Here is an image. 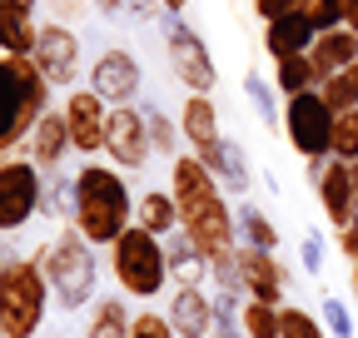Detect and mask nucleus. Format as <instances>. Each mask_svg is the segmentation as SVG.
Here are the masks:
<instances>
[{
	"label": "nucleus",
	"mask_w": 358,
	"mask_h": 338,
	"mask_svg": "<svg viewBox=\"0 0 358 338\" xmlns=\"http://www.w3.org/2000/svg\"><path fill=\"white\" fill-rule=\"evenodd\" d=\"M150 119L134 105H110V130H105V154L115 169H145L150 164Z\"/></svg>",
	"instance_id": "9d476101"
},
{
	"label": "nucleus",
	"mask_w": 358,
	"mask_h": 338,
	"mask_svg": "<svg viewBox=\"0 0 358 338\" xmlns=\"http://www.w3.org/2000/svg\"><path fill=\"white\" fill-rule=\"evenodd\" d=\"M134 224L150 229V234H159V239H169L179 229V199L174 194H159V189L140 194V204H134Z\"/></svg>",
	"instance_id": "b1692460"
},
{
	"label": "nucleus",
	"mask_w": 358,
	"mask_h": 338,
	"mask_svg": "<svg viewBox=\"0 0 358 338\" xmlns=\"http://www.w3.org/2000/svg\"><path fill=\"white\" fill-rule=\"evenodd\" d=\"M274 84L279 95H303V90H319V70H313V55H284L274 60Z\"/></svg>",
	"instance_id": "a878e982"
},
{
	"label": "nucleus",
	"mask_w": 358,
	"mask_h": 338,
	"mask_svg": "<svg viewBox=\"0 0 358 338\" xmlns=\"http://www.w3.org/2000/svg\"><path fill=\"white\" fill-rule=\"evenodd\" d=\"M159 30H164V55H169L174 80L185 84V90H194V95H209L214 80H219V65H214V55L204 45V35L194 25H185L174 10L159 15Z\"/></svg>",
	"instance_id": "423d86ee"
},
{
	"label": "nucleus",
	"mask_w": 358,
	"mask_h": 338,
	"mask_svg": "<svg viewBox=\"0 0 358 338\" xmlns=\"http://www.w3.org/2000/svg\"><path fill=\"white\" fill-rule=\"evenodd\" d=\"M0 269H6V259H0Z\"/></svg>",
	"instance_id": "864d4df0"
},
{
	"label": "nucleus",
	"mask_w": 358,
	"mask_h": 338,
	"mask_svg": "<svg viewBox=\"0 0 358 338\" xmlns=\"http://www.w3.org/2000/svg\"><path fill=\"white\" fill-rule=\"evenodd\" d=\"M348 175H353V194H358V159H348Z\"/></svg>",
	"instance_id": "de8ad7c7"
},
{
	"label": "nucleus",
	"mask_w": 358,
	"mask_h": 338,
	"mask_svg": "<svg viewBox=\"0 0 358 338\" xmlns=\"http://www.w3.org/2000/svg\"><path fill=\"white\" fill-rule=\"evenodd\" d=\"M164 10H174V15H185V10H189V0H164Z\"/></svg>",
	"instance_id": "49530a36"
},
{
	"label": "nucleus",
	"mask_w": 358,
	"mask_h": 338,
	"mask_svg": "<svg viewBox=\"0 0 358 338\" xmlns=\"http://www.w3.org/2000/svg\"><path fill=\"white\" fill-rule=\"evenodd\" d=\"M140 84H145V70L124 45H105L100 60H90V90L110 105H129L140 95Z\"/></svg>",
	"instance_id": "f8f14e48"
},
{
	"label": "nucleus",
	"mask_w": 358,
	"mask_h": 338,
	"mask_svg": "<svg viewBox=\"0 0 358 338\" xmlns=\"http://www.w3.org/2000/svg\"><path fill=\"white\" fill-rule=\"evenodd\" d=\"M65 124L75 154H105V130H110V100H100L95 90H75L65 95Z\"/></svg>",
	"instance_id": "ddd939ff"
},
{
	"label": "nucleus",
	"mask_w": 358,
	"mask_h": 338,
	"mask_svg": "<svg viewBox=\"0 0 358 338\" xmlns=\"http://www.w3.org/2000/svg\"><path fill=\"white\" fill-rule=\"evenodd\" d=\"M239 244L279 249V229H274V219H268L259 204H239Z\"/></svg>",
	"instance_id": "cd10ccee"
},
{
	"label": "nucleus",
	"mask_w": 358,
	"mask_h": 338,
	"mask_svg": "<svg viewBox=\"0 0 358 338\" xmlns=\"http://www.w3.org/2000/svg\"><path fill=\"white\" fill-rule=\"evenodd\" d=\"M299 6H303V0H254V15L259 20H274V15H289Z\"/></svg>",
	"instance_id": "ea45409f"
},
{
	"label": "nucleus",
	"mask_w": 358,
	"mask_h": 338,
	"mask_svg": "<svg viewBox=\"0 0 358 338\" xmlns=\"http://www.w3.org/2000/svg\"><path fill=\"white\" fill-rule=\"evenodd\" d=\"M40 269L45 279H50V293L60 309H85L90 299H95V279H100V264H95V244H90L75 224H65L50 244H45L40 254Z\"/></svg>",
	"instance_id": "7ed1b4c3"
},
{
	"label": "nucleus",
	"mask_w": 358,
	"mask_h": 338,
	"mask_svg": "<svg viewBox=\"0 0 358 338\" xmlns=\"http://www.w3.org/2000/svg\"><path fill=\"white\" fill-rule=\"evenodd\" d=\"M313 40H319V30H313V20L303 10H289V15H274L264 20V50L284 60V55H308Z\"/></svg>",
	"instance_id": "a211bd4d"
},
{
	"label": "nucleus",
	"mask_w": 358,
	"mask_h": 338,
	"mask_svg": "<svg viewBox=\"0 0 358 338\" xmlns=\"http://www.w3.org/2000/svg\"><path fill=\"white\" fill-rule=\"evenodd\" d=\"M50 10H55V20H75L85 10V0H50Z\"/></svg>",
	"instance_id": "37998d69"
},
{
	"label": "nucleus",
	"mask_w": 358,
	"mask_h": 338,
	"mask_svg": "<svg viewBox=\"0 0 358 338\" xmlns=\"http://www.w3.org/2000/svg\"><path fill=\"white\" fill-rule=\"evenodd\" d=\"M164 254H169V279H179V284H204L209 254H204L185 229H174V234L164 239Z\"/></svg>",
	"instance_id": "5701e85b"
},
{
	"label": "nucleus",
	"mask_w": 358,
	"mask_h": 338,
	"mask_svg": "<svg viewBox=\"0 0 358 338\" xmlns=\"http://www.w3.org/2000/svg\"><path fill=\"white\" fill-rule=\"evenodd\" d=\"M75 199H80V179L75 175H65V169H45V214L50 219H75Z\"/></svg>",
	"instance_id": "393cba45"
},
{
	"label": "nucleus",
	"mask_w": 358,
	"mask_h": 338,
	"mask_svg": "<svg viewBox=\"0 0 358 338\" xmlns=\"http://www.w3.org/2000/svg\"><path fill=\"white\" fill-rule=\"evenodd\" d=\"M110 264H115V279L124 293L134 299H155V293L169 284V254H164V239L129 224L115 244H110Z\"/></svg>",
	"instance_id": "39448f33"
},
{
	"label": "nucleus",
	"mask_w": 358,
	"mask_h": 338,
	"mask_svg": "<svg viewBox=\"0 0 358 338\" xmlns=\"http://www.w3.org/2000/svg\"><path fill=\"white\" fill-rule=\"evenodd\" d=\"M179 130H185V140L194 145V154H199V159H209V154L219 149V140H224V135H219V115H214V100L189 90L185 110H179Z\"/></svg>",
	"instance_id": "6ab92c4d"
},
{
	"label": "nucleus",
	"mask_w": 358,
	"mask_h": 338,
	"mask_svg": "<svg viewBox=\"0 0 358 338\" xmlns=\"http://www.w3.org/2000/svg\"><path fill=\"white\" fill-rule=\"evenodd\" d=\"M353 75H358V60H353Z\"/></svg>",
	"instance_id": "603ef678"
},
{
	"label": "nucleus",
	"mask_w": 358,
	"mask_h": 338,
	"mask_svg": "<svg viewBox=\"0 0 358 338\" xmlns=\"http://www.w3.org/2000/svg\"><path fill=\"white\" fill-rule=\"evenodd\" d=\"M353 293H358V259H353Z\"/></svg>",
	"instance_id": "8fccbe9b"
},
{
	"label": "nucleus",
	"mask_w": 358,
	"mask_h": 338,
	"mask_svg": "<svg viewBox=\"0 0 358 338\" xmlns=\"http://www.w3.org/2000/svg\"><path fill=\"white\" fill-rule=\"evenodd\" d=\"M313 70H319V84L329 80V75H338V70H353V60H358V35L348 30V25H338V30H324L319 40H313Z\"/></svg>",
	"instance_id": "aec40b11"
},
{
	"label": "nucleus",
	"mask_w": 358,
	"mask_h": 338,
	"mask_svg": "<svg viewBox=\"0 0 358 338\" xmlns=\"http://www.w3.org/2000/svg\"><path fill=\"white\" fill-rule=\"evenodd\" d=\"M204 164H209V175H214L224 189L249 194V184H254V164H249V154H244L239 140H219V149H214Z\"/></svg>",
	"instance_id": "412c9836"
},
{
	"label": "nucleus",
	"mask_w": 358,
	"mask_h": 338,
	"mask_svg": "<svg viewBox=\"0 0 358 338\" xmlns=\"http://www.w3.org/2000/svg\"><path fill=\"white\" fill-rule=\"evenodd\" d=\"M35 35H40L35 10L0 0V55H30L35 50Z\"/></svg>",
	"instance_id": "4be33fe9"
},
{
	"label": "nucleus",
	"mask_w": 358,
	"mask_h": 338,
	"mask_svg": "<svg viewBox=\"0 0 358 338\" xmlns=\"http://www.w3.org/2000/svg\"><path fill=\"white\" fill-rule=\"evenodd\" d=\"M319 314H324V323H329V333H334V338H353V318H348L343 299H324V304H319Z\"/></svg>",
	"instance_id": "4c0bfd02"
},
{
	"label": "nucleus",
	"mask_w": 358,
	"mask_h": 338,
	"mask_svg": "<svg viewBox=\"0 0 358 338\" xmlns=\"http://www.w3.org/2000/svg\"><path fill=\"white\" fill-rule=\"evenodd\" d=\"M319 204L334 229L358 219V194H353V175H348V159H324V175H319Z\"/></svg>",
	"instance_id": "2eb2a0df"
},
{
	"label": "nucleus",
	"mask_w": 358,
	"mask_h": 338,
	"mask_svg": "<svg viewBox=\"0 0 358 338\" xmlns=\"http://www.w3.org/2000/svg\"><path fill=\"white\" fill-rule=\"evenodd\" d=\"M343 25L358 35V0H343Z\"/></svg>",
	"instance_id": "c03bdc74"
},
{
	"label": "nucleus",
	"mask_w": 358,
	"mask_h": 338,
	"mask_svg": "<svg viewBox=\"0 0 358 338\" xmlns=\"http://www.w3.org/2000/svg\"><path fill=\"white\" fill-rule=\"evenodd\" d=\"M338 249H343V254H348V259H358V219H353V224H343V229H338Z\"/></svg>",
	"instance_id": "a19ab883"
},
{
	"label": "nucleus",
	"mask_w": 358,
	"mask_h": 338,
	"mask_svg": "<svg viewBox=\"0 0 358 338\" xmlns=\"http://www.w3.org/2000/svg\"><path fill=\"white\" fill-rule=\"evenodd\" d=\"M274 90H279V84H268L259 70L254 75H244V95L254 100V115L268 124V130H274V124H284V110H279V100H274Z\"/></svg>",
	"instance_id": "c85d7f7f"
},
{
	"label": "nucleus",
	"mask_w": 358,
	"mask_h": 338,
	"mask_svg": "<svg viewBox=\"0 0 358 338\" xmlns=\"http://www.w3.org/2000/svg\"><path fill=\"white\" fill-rule=\"evenodd\" d=\"M308 20H313V30H338L343 25V0H303V6H299Z\"/></svg>",
	"instance_id": "c9c22d12"
},
{
	"label": "nucleus",
	"mask_w": 358,
	"mask_h": 338,
	"mask_svg": "<svg viewBox=\"0 0 358 338\" xmlns=\"http://www.w3.org/2000/svg\"><path fill=\"white\" fill-rule=\"evenodd\" d=\"M169 323H174V338H209L214 333V293H204V284H179L169 299Z\"/></svg>",
	"instance_id": "4468645a"
},
{
	"label": "nucleus",
	"mask_w": 358,
	"mask_h": 338,
	"mask_svg": "<svg viewBox=\"0 0 358 338\" xmlns=\"http://www.w3.org/2000/svg\"><path fill=\"white\" fill-rule=\"evenodd\" d=\"M334 159H358V105L334 119Z\"/></svg>",
	"instance_id": "72a5a7b5"
},
{
	"label": "nucleus",
	"mask_w": 358,
	"mask_h": 338,
	"mask_svg": "<svg viewBox=\"0 0 358 338\" xmlns=\"http://www.w3.org/2000/svg\"><path fill=\"white\" fill-rule=\"evenodd\" d=\"M244 293H214V333L209 338H239L244 333V309H239Z\"/></svg>",
	"instance_id": "7c9ffc66"
},
{
	"label": "nucleus",
	"mask_w": 358,
	"mask_h": 338,
	"mask_svg": "<svg viewBox=\"0 0 358 338\" xmlns=\"http://www.w3.org/2000/svg\"><path fill=\"white\" fill-rule=\"evenodd\" d=\"M75 179H80V199H75V229L90 239V244H115L129 224H134V199L129 184L120 179V169L115 164H80L75 169Z\"/></svg>",
	"instance_id": "f03ea898"
},
{
	"label": "nucleus",
	"mask_w": 358,
	"mask_h": 338,
	"mask_svg": "<svg viewBox=\"0 0 358 338\" xmlns=\"http://www.w3.org/2000/svg\"><path fill=\"white\" fill-rule=\"evenodd\" d=\"M134 328V314H124L120 299H100L95 314H90V333L85 338H129Z\"/></svg>",
	"instance_id": "bb28decb"
},
{
	"label": "nucleus",
	"mask_w": 358,
	"mask_h": 338,
	"mask_svg": "<svg viewBox=\"0 0 358 338\" xmlns=\"http://www.w3.org/2000/svg\"><path fill=\"white\" fill-rule=\"evenodd\" d=\"M244 333H249V338L279 333V304H259V299H249V304H244Z\"/></svg>",
	"instance_id": "473e14b6"
},
{
	"label": "nucleus",
	"mask_w": 358,
	"mask_h": 338,
	"mask_svg": "<svg viewBox=\"0 0 358 338\" xmlns=\"http://www.w3.org/2000/svg\"><path fill=\"white\" fill-rule=\"evenodd\" d=\"M35 65L45 70V80L55 90H75V75H80V35L60 20H45L40 35H35Z\"/></svg>",
	"instance_id": "9b49d317"
},
{
	"label": "nucleus",
	"mask_w": 358,
	"mask_h": 338,
	"mask_svg": "<svg viewBox=\"0 0 358 338\" xmlns=\"http://www.w3.org/2000/svg\"><path fill=\"white\" fill-rule=\"evenodd\" d=\"M239 274H244V288L249 299L259 304H279L284 299V269L274 259V249H254V244H239Z\"/></svg>",
	"instance_id": "f3484780"
},
{
	"label": "nucleus",
	"mask_w": 358,
	"mask_h": 338,
	"mask_svg": "<svg viewBox=\"0 0 358 338\" xmlns=\"http://www.w3.org/2000/svg\"><path fill=\"white\" fill-rule=\"evenodd\" d=\"M334 110L319 90H303V95H289L284 105V130H289V145L303 154V159H334Z\"/></svg>",
	"instance_id": "6e6552de"
},
{
	"label": "nucleus",
	"mask_w": 358,
	"mask_h": 338,
	"mask_svg": "<svg viewBox=\"0 0 358 338\" xmlns=\"http://www.w3.org/2000/svg\"><path fill=\"white\" fill-rule=\"evenodd\" d=\"M129 338H174V323H169V314H134Z\"/></svg>",
	"instance_id": "e433bc0d"
},
{
	"label": "nucleus",
	"mask_w": 358,
	"mask_h": 338,
	"mask_svg": "<svg viewBox=\"0 0 358 338\" xmlns=\"http://www.w3.org/2000/svg\"><path fill=\"white\" fill-rule=\"evenodd\" d=\"M145 119H150V145H155V154H179V145H185V130H179V119H169L164 110H145Z\"/></svg>",
	"instance_id": "c756f323"
},
{
	"label": "nucleus",
	"mask_w": 358,
	"mask_h": 338,
	"mask_svg": "<svg viewBox=\"0 0 358 338\" xmlns=\"http://www.w3.org/2000/svg\"><path fill=\"white\" fill-rule=\"evenodd\" d=\"M45 204V169L35 159H0V234L25 229Z\"/></svg>",
	"instance_id": "0eeeda50"
},
{
	"label": "nucleus",
	"mask_w": 358,
	"mask_h": 338,
	"mask_svg": "<svg viewBox=\"0 0 358 338\" xmlns=\"http://www.w3.org/2000/svg\"><path fill=\"white\" fill-rule=\"evenodd\" d=\"M0 338H6V318H0Z\"/></svg>",
	"instance_id": "3c124183"
},
{
	"label": "nucleus",
	"mask_w": 358,
	"mask_h": 338,
	"mask_svg": "<svg viewBox=\"0 0 358 338\" xmlns=\"http://www.w3.org/2000/svg\"><path fill=\"white\" fill-rule=\"evenodd\" d=\"M35 110H30V90L25 75L15 65V55L0 60V154H10L15 145H25V135L35 130Z\"/></svg>",
	"instance_id": "1a4fd4ad"
},
{
	"label": "nucleus",
	"mask_w": 358,
	"mask_h": 338,
	"mask_svg": "<svg viewBox=\"0 0 358 338\" xmlns=\"http://www.w3.org/2000/svg\"><path fill=\"white\" fill-rule=\"evenodd\" d=\"M124 6H129L134 15H140V20H155V15L164 10V0H124Z\"/></svg>",
	"instance_id": "79ce46f5"
},
{
	"label": "nucleus",
	"mask_w": 358,
	"mask_h": 338,
	"mask_svg": "<svg viewBox=\"0 0 358 338\" xmlns=\"http://www.w3.org/2000/svg\"><path fill=\"white\" fill-rule=\"evenodd\" d=\"M299 259H303L308 274H319V269H324V239H319V234H303V239H299Z\"/></svg>",
	"instance_id": "58836bf2"
},
{
	"label": "nucleus",
	"mask_w": 358,
	"mask_h": 338,
	"mask_svg": "<svg viewBox=\"0 0 358 338\" xmlns=\"http://www.w3.org/2000/svg\"><path fill=\"white\" fill-rule=\"evenodd\" d=\"M319 95L329 100V110H334V115L353 110V105H358V75H353V70H338V75H329V80L319 84Z\"/></svg>",
	"instance_id": "2f4dec72"
},
{
	"label": "nucleus",
	"mask_w": 358,
	"mask_h": 338,
	"mask_svg": "<svg viewBox=\"0 0 358 338\" xmlns=\"http://www.w3.org/2000/svg\"><path fill=\"white\" fill-rule=\"evenodd\" d=\"M70 149H75V140H70L65 110H45V115L35 119V130L25 135V159H35L40 169H60Z\"/></svg>",
	"instance_id": "dca6fc26"
},
{
	"label": "nucleus",
	"mask_w": 358,
	"mask_h": 338,
	"mask_svg": "<svg viewBox=\"0 0 358 338\" xmlns=\"http://www.w3.org/2000/svg\"><path fill=\"white\" fill-rule=\"evenodd\" d=\"M279 338H324V328L308 309H279Z\"/></svg>",
	"instance_id": "f704fd0d"
},
{
	"label": "nucleus",
	"mask_w": 358,
	"mask_h": 338,
	"mask_svg": "<svg viewBox=\"0 0 358 338\" xmlns=\"http://www.w3.org/2000/svg\"><path fill=\"white\" fill-rule=\"evenodd\" d=\"M224 184L209 175V164L189 149V154H174L169 169V194L179 199V229H185L209 259L219 254H234L239 249V214L219 194Z\"/></svg>",
	"instance_id": "f257e3e1"
},
{
	"label": "nucleus",
	"mask_w": 358,
	"mask_h": 338,
	"mask_svg": "<svg viewBox=\"0 0 358 338\" xmlns=\"http://www.w3.org/2000/svg\"><path fill=\"white\" fill-rule=\"evenodd\" d=\"M10 6H25V10H35V6H40V0H10Z\"/></svg>",
	"instance_id": "09e8293b"
},
{
	"label": "nucleus",
	"mask_w": 358,
	"mask_h": 338,
	"mask_svg": "<svg viewBox=\"0 0 358 338\" xmlns=\"http://www.w3.org/2000/svg\"><path fill=\"white\" fill-rule=\"evenodd\" d=\"M50 279H45L40 259H6L0 269V318H6V338H35L50 309Z\"/></svg>",
	"instance_id": "20e7f679"
},
{
	"label": "nucleus",
	"mask_w": 358,
	"mask_h": 338,
	"mask_svg": "<svg viewBox=\"0 0 358 338\" xmlns=\"http://www.w3.org/2000/svg\"><path fill=\"white\" fill-rule=\"evenodd\" d=\"M95 10H100V15H120V10H129V6H124V0H95Z\"/></svg>",
	"instance_id": "a18cd8bd"
},
{
	"label": "nucleus",
	"mask_w": 358,
	"mask_h": 338,
	"mask_svg": "<svg viewBox=\"0 0 358 338\" xmlns=\"http://www.w3.org/2000/svg\"><path fill=\"white\" fill-rule=\"evenodd\" d=\"M268 338H279V333H268Z\"/></svg>",
	"instance_id": "5fc2aeb1"
}]
</instances>
